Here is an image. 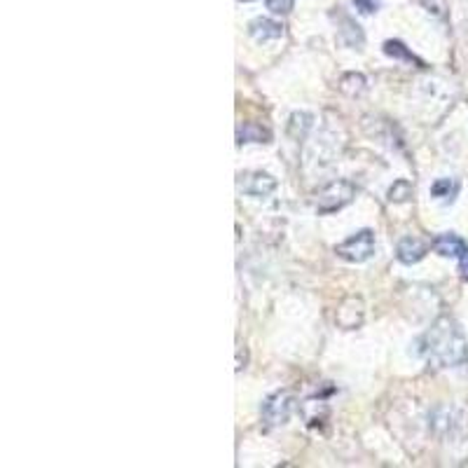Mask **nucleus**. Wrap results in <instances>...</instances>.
<instances>
[{
    "label": "nucleus",
    "instance_id": "nucleus-2",
    "mask_svg": "<svg viewBox=\"0 0 468 468\" xmlns=\"http://www.w3.org/2000/svg\"><path fill=\"white\" fill-rule=\"evenodd\" d=\"M354 197H356V185L347 181V178H340V181H330L316 192L314 206L318 213H335V211L351 204Z\"/></svg>",
    "mask_w": 468,
    "mask_h": 468
},
{
    "label": "nucleus",
    "instance_id": "nucleus-7",
    "mask_svg": "<svg viewBox=\"0 0 468 468\" xmlns=\"http://www.w3.org/2000/svg\"><path fill=\"white\" fill-rule=\"evenodd\" d=\"M248 33H251L257 43H267V40H277V38L284 35V26L267 17H257L248 23Z\"/></svg>",
    "mask_w": 468,
    "mask_h": 468
},
{
    "label": "nucleus",
    "instance_id": "nucleus-11",
    "mask_svg": "<svg viewBox=\"0 0 468 468\" xmlns=\"http://www.w3.org/2000/svg\"><path fill=\"white\" fill-rule=\"evenodd\" d=\"M237 138L239 143H267L269 134L262 127H257V124H244V127H239Z\"/></svg>",
    "mask_w": 468,
    "mask_h": 468
},
{
    "label": "nucleus",
    "instance_id": "nucleus-16",
    "mask_svg": "<svg viewBox=\"0 0 468 468\" xmlns=\"http://www.w3.org/2000/svg\"><path fill=\"white\" fill-rule=\"evenodd\" d=\"M379 3H381V0H354L356 10H358V12H363V14H372V12H377Z\"/></svg>",
    "mask_w": 468,
    "mask_h": 468
},
{
    "label": "nucleus",
    "instance_id": "nucleus-4",
    "mask_svg": "<svg viewBox=\"0 0 468 468\" xmlns=\"http://www.w3.org/2000/svg\"><path fill=\"white\" fill-rule=\"evenodd\" d=\"M293 412V396L288 391H277L267 396V401L262 403V419L267 421L269 426H279L286 424L291 419Z\"/></svg>",
    "mask_w": 468,
    "mask_h": 468
},
{
    "label": "nucleus",
    "instance_id": "nucleus-8",
    "mask_svg": "<svg viewBox=\"0 0 468 468\" xmlns=\"http://www.w3.org/2000/svg\"><path fill=\"white\" fill-rule=\"evenodd\" d=\"M433 251L440 253L442 257H462V253L466 251V241L457 237L455 232H445L433 239Z\"/></svg>",
    "mask_w": 468,
    "mask_h": 468
},
{
    "label": "nucleus",
    "instance_id": "nucleus-17",
    "mask_svg": "<svg viewBox=\"0 0 468 468\" xmlns=\"http://www.w3.org/2000/svg\"><path fill=\"white\" fill-rule=\"evenodd\" d=\"M459 274H462V279L468 281V248L462 253V257H459Z\"/></svg>",
    "mask_w": 468,
    "mask_h": 468
},
{
    "label": "nucleus",
    "instance_id": "nucleus-15",
    "mask_svg": "<svg viewBox=\"0 0 468 468\" xmlns=\"http://www.w3.org/2000/svg\"><path fill=\"white\" fill-rule=\"evenodd\" d=\"M264 5H267V10H272L274 14H288L293 10L295 0H264Z\"/></svg>",
    "mask_w": 468,
    "mask_h": 468
},
{
    "label": "nucleus",
    "instance_id": "nucleus-5",
    "mask_svg": "<svg viewBox=\"0 0 468 468\" xmlns=\"http://www.w3.org/2000/svg\"><path fill=\"white\" fill-rule=\"evenodd\" d=\"M237 185L241 192L251 194V197H267L277 190L274 176L264 174V171H244V174H239Z\"/></svg>",
    "mask_w": 468,
    "mask_h": 468
},
{
    "label": "nucleus",
    "instance_id": "nucleus-3",
    "mask_svg": "<svg viewBox=\"0 0 468 468\" xmlns=\"http://www.w3.org/2000/svg\"><path fill=\"white\" fill-rule=\"evenodd\" d=\"M342 260L347 262H365L374 255V234L372 230H361L356 234H351L349 239H345L342 244L335 248Z\"/></svg>",
    "mask_w": 468,
    "mask_h": 468
},
{
    "label": "nucleus",
    "instance_id": "nucleus-14",
    "mask_svg": "<svg viewBox=\"0 0 468 468\" xmlns=\"http://www.w3.org/2000/svg\"><path fill=\"white\" fill-rule=\"evenodd\" d=\"M408 197H412V185L408 181H398L389 190V201H405Z\"/></svg>",
    "mask_w": 468,
    "mask_h": 468
},
{
    "label": "nucleus",
    "instance_id": "nucleus-6",
    "mask_svg": "<svg viewBox=\"0 0 468 468\" xmlns=\"http://www.w3.org/2000/svg\"><path fill=\"white\" fill-rule=\"evenodd\" d=\"M426 248L428 246L419 237H405V239H401V244H398L396 255L403 264H415L426 255Z\"/></svg>",
    "mask_w": 468,
    "mask_h": 468
},
{
    "label": "nucleus",
    "instance_id": "nucleus-1",
    "mask_svg": "<svg viewBox=\"0 0 468 468\" xmlns=\"http://www.w3.org/2000/svg\"><path fill=\"white\" fill-rule=\"evenodd\" d=\"M419 354L435 368H455L468 358L464 333L452 318H438L419 340Z\"/></svg>",
    "mask_w": 468,
    "mask_h": 468
},
{
    "label": "nucleus",
    "instance_id": "nucleus-13",
    "mask_svg": "<svg viewBox=\"0 0 468 468\" xmlns=\"http://www.w3.org/2000/svg\"><path fill=\"white\" fill-rule=\"evenodd\" d=\"M384 54H389V57H394V59H403V61H415V64H419V61L415 59V54H412L408 47H405L403 43H398V40H389V43H384Z\"/></svg>",
    "mask_w": 468,
    "mask_h": 468
},
{
    "label": "nucleus",
    "instance_id": "nucleus-10",
    "mask_svg": "<svg viewBox=\"0 0 468 468\" xmlns=\"http://www.w3.org/2000/svg\"><path fill=\"white\" fill-rule=\"evenodd\" d=\"M311 124H314V117L309 113H293L291 122H288V134L293 138H304L307 131L311 129Z\"/></svg>",
    "mask_w": 468,
    "mask_h": 468
},
{
    "label": "nucleus",
    "instance_id": "nucleus-9",
    "mask_svg": "<svg viewBox=\"0 0 468 468\" xmlns=\"http://www.w3.org/2000/svg\"><path fill=\"white\" fill-rule=\"evenodd\" d=\"M457 194H459V181H455V178H438L431 185V197L445 201V204L455 201Z\"/></svg>",
    "mask_w": 468,
    "mask_h": 468
},
{
    "label": "nucleus",
    "instance_id": "nucleus-12",
    "mask_svg": "<svg viewBox=\"0 0 468 468\" xmlns=\"http://www.w3.org/2000/svg\"><path fill=\"white\" fill-rule=\"evenodd\" d=\"M340 35H342V40H345L347 45H351V47L363 45V33H361V26H358V23H354L351 19H347V17H345V28L340 30Z\"/></svg>",
    "mask_w": 468,
    "mask_h": 468
}]
</instances>
